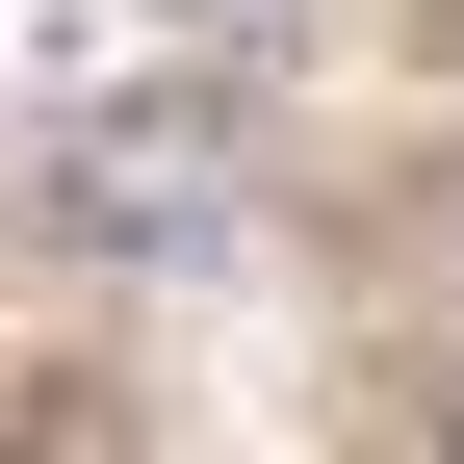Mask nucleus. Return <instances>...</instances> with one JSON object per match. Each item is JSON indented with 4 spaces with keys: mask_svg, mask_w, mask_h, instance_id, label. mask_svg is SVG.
<instances>
[{
    "mask_svg": "<svg viewBox=\"0 0 464 464\" xmlns=\"http://www.w3.org/2000/svg\"><path fill=\"white\" fill-rule=\"evenodd\" d=\"M52 207H78V258L181 284V258H232V207H258V155H232V103H207V78H155V103H103V130L52 155Z\"/></svg>",
    "mask_w": 464,
    "mask_h": 464,
    "instance_id": "f257e3e1",
    "label": "nucleus"
},
{
    "mask_svg": "<svg viewBox=\"0 0 464 464\" xmlns=\"http://www.w3.org/2000/svg\"><path fill=\"white\" fill-rule=\"evenodd\" d=\"M155 26H207V52H258V26H310V0H155Z\"/></svg>",
    "mask_w": 464,
    "mask_h": 464,
    "instance_id": "f03ea898",
    "label": "nucleus"
}]
</instances>
